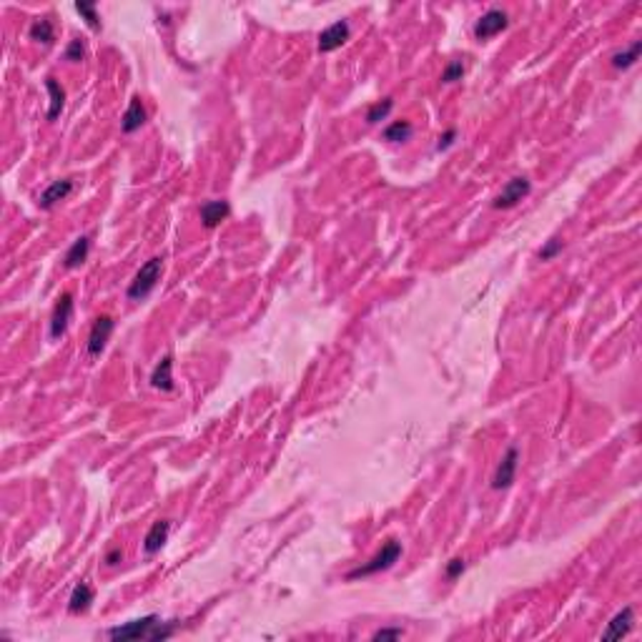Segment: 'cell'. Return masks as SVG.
<instances>
[{"mask_svg": "<svg viewBox=\"0 0 642 642\" xmlns=\"http://www.w3.org/2000/svg\"><path fill=\"white\" fill-rule=\"evenodd\" d=\"M399 557H402V542L387 540L382 545V550H379L377 555L367 562V565L351 570V572L346 575V580H359V577H372V575H379V572H384V570H389V567L394 565Z\"/></svg>", "mask_w": 642, "mask_h": 642, "instance_id": "obj_1", "label": "cell"}, {"mask_svg": "<svg viewBox=\"0 0 642 642\" xmlns=\"http://www.w3.org/2000/svg\"><path fill=\"white\" fill-rule=\"evenodd\" d=\"M161 271H163L161 256H153V259H148L146 264L140 266L138 274L133 276V281H131V287H128L131 301H140V299H146L148 294L156 289L158 281H161Z\"/></svg>", "mask_w": 642, "mask_h": 642, "instance_id": "obj_2", "label": "cell"}, {"mask_svg": "<svg viewBox=\"0 0 642 642\" xmlns=\"http://www.w3.org/2000/svg\"><path fill=\"white\" fill-rule=\"evenodd\" d=\"M158 617L156 615H146V617H140V620H133V622H126V625H118V627H111L109 630V637L116 642H126V640H151L153 630L158 627Z\"/></svg>", "mask_w": 642, "mask_h": 642, "instance_id": "obj_3", "label": "cell"}, {"mask_svg": "<svg viewBox=\"0 0 642 642\" xmlns=\"http://www.w3.org/2000/svg\"><path fill=\"white\" fill-rule=\"evenodd\" d=\"M507 26H509L507 13L492 8V11H487L485 16L475 23V38L480 40V43L482 40H489V38H494L497 33H502Z\"/></svg>", "mask_w": 642, "mask_h": 642, "instance_id": "obj_4", "label": "cell"}, {"mask_svg": "<svg viewBox=\"0 0 642 642\" xmlns=\"http://www.w3.org/2000/svg\"><path fill=\"white\" fill-rule=\"evenodd\" d=\"M114 329H116V321L111 316H106V314H103V316H98L96 321H93L91 336H88V356H93V359H96V356H101V351L106 349V344H109V339H111V334H114Z\"/></svg>", "mask_w": 642, "mask_h": 642, "instance_id": "obj_5", "label": "cell"}, {"mask_svg": "<svg viewBox=\"0 0 642 642\" xmlns=\"http://www.w3.org/2000/svg\"><path fill=\"white\" fill-rule=\"evenodd\" d=\"M70 319H73V294L63 292L53 309V316H50V339H60L68 331Z\"/></svg>", "mask_w": 642, "mask_h": 642, "instance_id": "obj_6", "label": "cell"}, {"mask_svg": "<svg viewBox=\"0 0 642 642\" xmlns=\"http://www.w3.org/2000/svg\"><path fill=\"white\" fill-rule=\"evenodd\" d=\"M529 189H532V186H529V181L524 176L512 178V181L502 189V194L492 201V209H512V206H517L522 199H527Z\"/></svg>", "mask_w": 642, "mask_h": 642, "instance_id": "obj_7", "label": "cell"}, {"mask_svg": "<svg viewBox=\"0 0 642 642\" xmlns=\"http://www.w3.org/2000/svg\"><path fill=\"white\" fill-rule=\"evenodd\" d=\"M517 462H519V449L509 447L507 452H504L502 462L497 465L494 480H492V489H507V487L512 485L514 475H517Z\"/></svg>", "mask_w": 642, "mask_h": 642, "instance_id": "obj_8", "label": "cell"}, {"mask_svg": "<svg viewBox=\"0 0 642 642\" xmlns=\"http://www.w3.org/2000/svg\"><path fill=\"white\" fill-rule=\"evenodd\" d=\"M349 33L351 31L346 21H336L334 26L321 31V35H319V53H331V50L341 48L349 40Z\"/></svg>", "mask_w": 642, "mask_h": 642, "instance_id": "obj_9", "label": "cell"}, {"mask_svg": "<svg viewBox=\"0 0 642 642\" xmlns=\"http://www.w3.org/2000/svg\"><path fill=\"white\" fill-rule=\"evenodd\" d=\"M70 191H73V181L70 178H58V181H53V184L48 186V189L40 194L38 199V206L43 211H50L58 201H65L70 196Z\"/></svg>", "mask_w": 642, "mask_h": 642, "instance_id": "obj_10", "label": "cell"}, {"mask_svg": "<svg viewBox=\"0 0 642 642\" xmlns=\"http://www.w3.org/2000/svg\"><path fill=\"white\" fill-rule=\"evenodd\" d=\"M231 214V206H228V201H206L204 206H201L199 211V216L201 221H204L206 228H216L221 221H226V216Z\"/></svg>", "mask_w": 642, "mask_h": 642, "instance_id": "obj_11", "label": "cell"}, {"mask_svg": "<svg viewBox=\"0 0 642 642\" xmlns=\"http://www.w3.org/2000/svg\"><path fill=\"white\" fill-rule=\"evenodd\" d=\"M168 532H171V522H168V519H158V522H153L151 529H148V534H146V540H143V552H146L148 557H153L156 552H161V547L166 545V540H168Z\"/></svg>", "mask_w": 642, "mask_h": 642, "instance_id": "obj_12", "label": "cell"}, {"mask_svg": "<svg viewBox=\"0 0 642 642\" xmlns=\"http://www.w3.org/2000/svg\"><path fill=\"white\" fill-rule=\"evenodd\" d=\"M632 622H635V612H632V607H625V610L612 617L607 630L602 632V640H622L632 630Z\"/></svg>", "mask_w": 642, "mask_h": 642, "instance_id": "obj_13", "label": "cell"}, {"mask_svg": "<svg viewBox=\"0 0 642 642\" xmlns=\"http://www.w3.org/2000/svg\"><path fill=\"white\" fill-rule=\"evenodd\" d=\"M143 123H146V109H143L140 98H131L128 109H126L123 118H121V131L123 133H135Z\"/></svg>", "mask_w": 642, "mask_h": 642, "instance_id": "obj_14", "label": "cell"}, {"mask_svg": "<svg viewBox=\"0 0 642 642\" xmlns=\"http://www.w3.org/2000/svg\"><path fill=\"white\" fill-rule=\"evenodd\" d=\"M151 387L161 389V392H173V359L171 356H163L161 362L156 364L151 374Z\"/></svg>", "mask_w": 642, "mask_h": 642, "instance_id": "obj_15", "label": "cell"}, {"mask_svg": "<svg viewBox=\"0 0 642 642\" xmlns=\"http://www.w3.org/2000/svg\"><path fill=\"white\" fill-rule=\"evenodd\" d=\"M96 599V592H93L91 585L81 582L76 585V590L70 592V599H68V610L73 612V615H81V612H86L88 607H91V602Z\"/></svg>", "mask_w": 642, "mask_h": 642, "instance_id": "obj_16", "label": "cell"}, {"mask_svg": "<svg viewBox=\"0 0 642 642\" xmlns=\"http://www.w3.org/2000/svg\"><path fill=\"white\" fill-rule=\"evenodd\" d=\"M88 251H91V238L88 236H78L76 241L70 243V248L65 251V269H78L83 261L88 259Z\"/></svg>", "mask_w": 642, "mask_h": 642, "instance_id": "obj_17", "label": "cell"}, {"mask_svg": "<svg viewBox=\"0 0 642 642\" xmlns=\"http://www.w3.org/2000/svg\"><path fill=\"white\" fill-rule=\"evenodd\" d=\"M45 91L50 93V109H48V114L45 116H48V121H55L65 109V91L53 76L45 78Z\"/></svg>", "mask_w": 642, "mask_h": 642, "instance_id": "obj_18", "label": "cell"}, {"mask_svg": "<svg viewBox=\"0 0 642 642\" xmlns=\"http://www.w3.org/2000/svg\"><path fill=\"white\" fill-rule=\"evenodd\" d=\"M28 35H31V40H38V43H43V45H50V43L55 40L53 23H50L48 18H38V21H35V23L31 26Z\"/></svg>", "mask_w": 642, "mask_h": 642, "instance_id": "obj_19", "label": "cell"}, {"mask_svg": "<svg viewBox=\"0 0 642 642\" xmlns=\"http://www.w3.org/2000/svg\"><path fill=\"white\" fill-rule=\"evenodd\" d=\"M640 53H642V40H635L627 50H620V53L612 55V68L627 70L630 65H635V60L640 58Z\"/></svg>", "mask_w": 642, "mask_h": 642, "instance_id": "obj_20", "label": "cell"}, {"mask_svg": "<svg viewBox=\"0 0 642 642\" xmlns=\"http://www.w3.org/2000/svg\"><path fill=\"white\" fill-rule=\"evenodd\" d=\"M411 135V123L409 121H394L392 126L384 128V140H392V143H404Z\"/></svg>", "mask_w": 642, "mask_h": 642, "instance_id": "obj_21", "label": "cell"}, {"mask_svg": "<svg viewBox=\"0 0 642 642\" xmlns=\"http://www.w3.org/2000/svg\"><path fill=\"white\" fill-rule=\"evenodd\" d=\"M392 106H394V103H392V98H384V101H377L372 106V109L367 111V123L369 126H374V123H379V121H384L389 116V111H392Z\"/></svg>", "mask_w": 642, "mask_h": 642, "instance_id": "obj_22", "label": "cell"}, {"mask_svg": "<svg viewBox=\"0 0 642 642\" xmlns=\"http://www.w3.org/2000/svg\"><path fill=\"white\" fill-rule=\"evenodd\" d=\"M562 248H565L562 238H560V236H555V238H550V241H547L545 246L540 248V251H537V259H540V261H552L557 254H560Z\"/></svg>", "mask_w": 642, "mask_h": 642, "instance_id": "obj_23", "label": "cell"}, {"mask_svg": "<svg viewBox=\"0 0 642 642\" xmlns=\"http://www.w3.org/2000/svg\"><path fill=\"white\" fill-rule=\"evenodd\" d=\"M76 11L81 13L83 18H86V23L93 28V31H98V28H101V18H98L96 6H93V3H83V0H78V3H76Z\"/></svg>", "mask_w": 642, "mask_h": 642, "instance_id": "obj_24", "label": "cell"}, {"mask_svg": "<svg viewBox=\"0 0 642 642\" xmlns=\"http://www.w3.org/2000/svg\"><path fill=\"white\" fill-rule=\"evenodd\" d=\"M63 58L70 60V63H81V60L86 58V43H83L81 38L70 40L68 48H65V53H63Z\"/></svg>", "mask_w": 642, "mask_h": 642, "instance_id": "obj_25", "label": "cell"}, {"mask_svg": "<svg viewBox=\"0 0 642 642\" xmlns=\"http://www.w3.org/2000/svg\"><path fill=\"white\" fill-rule=\"evenodd\" d=\"M462 76H465V63H462V60H452V63L444 68L442 83H457V81H462Z\"/></svg>", "mask_w": 642, "mask_h": 642, "instance_id": "obj_26", "label": "cell"}, {"mask_svg": "<svg viewBox=\"0 0 642 642\" xmlns=\"http://www.w3.org/2000/svg\"><path fill=\"white\" fill-rule=\"evenodd\" d=\"M465 570H467V562L462 560V557H454V560L447 562V570H444V575H447L449 580H457L459 575L465 572Z\"/></svg>", "mask_w": 642, "mask_h": 642, "instance_id": "obj_27", "label": "cell"}, {"mask_svg": "<svg viewBox=\"0 0 642 642\" xmlns=\"http://www.w3.org/2000/svg\"><path fill=\"white\" fill-rule=\"evenodd\" d=\"M402 635H404V632H402L399 627H384V630L374 632V640H399Z\"/></svg>", "mask_w": 642, "mask_h": 642, "instance_id": "obj_28", "label": "cell"}, {"mask_svg": "<svg viewBox=\"0 0 642 642\" xmlns=\"http://www.w3.org/2000/svg\"><path fill=\"white\" fill-rule=\"evenodd\" d=\"M454 138H457V131H454V128H449L447 133H444L442 138H439V143H437V151H447V148L454 143Z\"/></svg>", "mask_w": 642, "mask_h": 642, "instance_id": "obj_29", "label": "cell"}, {"mask_svg": "<svg viewBox=\"0 0 642 642\" xmlns=\"http://www.w3.org/2000/svg\"><path fill=\"white\" fill-rule=\"evenodd\" d=\"M121 560H123V550H121V547H114V550L106 555V565H109V567H116Z\"/></svg>", "mask_w": 642, "mask_h": 642, "instance_id": "obj_30", "label": "cell"}]
</instances>
